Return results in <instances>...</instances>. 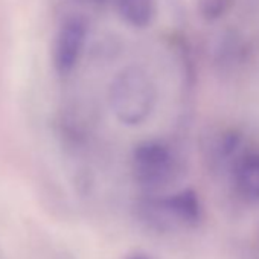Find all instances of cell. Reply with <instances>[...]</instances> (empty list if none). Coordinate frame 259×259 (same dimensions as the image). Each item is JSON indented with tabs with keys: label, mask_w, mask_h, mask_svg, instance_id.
Wrapping results in <instances>:
<instances>
[{
	"label": "cell",
	"mask_w": 259,
	"mask_h": 259,
	"mask_svg": "<svg viewBox=\"0 0 259 259\" xmlns=\"http://www.w3.org/2000/svg\"><path fill=\"white\" fill-rule=\"evenodd\" d=\"M108 102L116 119L128 126L144 123L157 104L153 78L138 66L120 70L110 84Z\"/></svg>",
	"instance_id": "1"
},
{
	"label": "cell",
	"mask_w": 259,
	"mask_h": 259,
	"mask_svg": "<svg viewBox=\"0 0 259 259\" xmlns=\"http://www.w3.org/2000/svg\"><path fill=\"white\" fill-rule=\"evenodd\" d=\"M76 2H81V4H89V5H101V4H105L107 0H76Z\"/></svg>",
	"instance_id": "10"
},
{
	"label": "cell",
	"mask_w": 259,
	"mask_h": 259,
	"mask_svg": "<svg viewBox=\"0 0 259 259\" xmlns=\"http://www.w3.org/2000/svg\"><path fill=\"white\" fill-rule=\"evenodd\" d=\"M89 37V26L81 17H67L58 26L51 48V61L57 75L69 76L79 64Z\"/></svg>",
	"instance_id": "3"
},
{
	"label": "cell",
	"mask_w": 259,
	"mask_h": 259,
	"mask_svg": "<svg viewBox=\"0 0 259 259\" xmlns=\"http://www.w3.org/2000/svg\"><path fill=\"white\" fill-rule=\"evenodd\" d=\"M235 0H198V11L206 20H218L232 8Z\"/></svg>",
	"instance_id": "8"
},
{
	"label": "cell",
	"mask_w": 259,
	"mask_h": 259,
	"mask_svg": "<svg viewBox=\"0 0 259 259\" xmlns=\"http://www.w3.org/2000/svg\"><path fill=\"white\" fill-rule=\"evenodd\" d=\"M116 8L125 23L142 29L156 19L157 0H116Z\"/></svg>",
	"instance_id": "6"
},
{
	"label": "cell",
	"mask_w": 259,
	"mask_h": 259,
	"mask_svg": "<svg viewBox=\"0 0 259 259\" xmlns=\"http://www.w3.org/2000/svg\"><path fill=\"white\" fill-rule=\"evenodd\" d=\"M235 191L247 201L259 203V151L239 157L233 165Z\"/></svg>",
	"instance_id": "5"
},
{
	"label": "cell",
	"mask_w": 259,
	"mask_h": 259,
	"mask_svg": "<svg viewBox=\"0 0 259 259\" xmlns=\"http://www.w3.org/2000/svg\"><path fill=\"white\" fill-rule=\"evenodd\" d=\"M126 259H154L153 256L147 254V253H135L132 256H128Z\"/></svg>",
	"instance_id": "9"
},
{
	"label": "cell",
	"mask_w": 259,
	"mask_h": 259,
	"mask_svg": "<svg viewBox=\"0 0 259 259\" xmlns=\"http://www.w3.org/2000/svg\"><path fill=\"white\" fill-rule=\"evenodd\" d=\"M239 136L235 132H223L209 145V153L215 160H229L239 147Z\"/></svg>",
	"instance_id": "7"
},
{
	"label": "cell",
	"mask_w": 259,
	"mask_h": 259,
	"mask_svg": "<svg viewBox=\"0 0 259 259\" xmlns=\"http://www.w3.org/2000/svg\"><path fill=\"white\" fill-rule=\"evenodd\" d=\"M132 176L135 182L148 191H156L172 182L177 160L169 145L162 141H144L132 153Z\"/></svg>",
	"instance_id": "2"
},
{
	"label": "cell",
	"mask_w": 259,
	"mask_h": 259,
	"mask_svg": "<svg viewBox=\"0 0 259 259\" xmlns=\"http://www.w3.org/2000/svg\"><path fill=\"white\" fill-rule=\"evenodd\" d=\"M135 217L141 226L157 235H165L183 229L169 195H148L135 204Z\"/></svg>",
	"instance_id": "4"
}]
</instances>
